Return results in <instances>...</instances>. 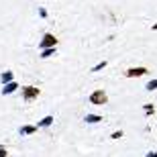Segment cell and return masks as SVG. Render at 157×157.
<instances>
[{"instance_id":"obj_13","label":"cell","mask_w":157,"mask_h":157,"mask_svg":"<svg viewBox=\"0 0 157 157\" xmlns=\"http://www.w3.org/2000/svg\"><path fill=\"white\" fill-rule=\"evenodd\" d=\"M143 110H145V114H153V112H155V106H153V104H145V106H143Z\"/></svg>"},{"instance_id":"obj_15","label":"cell","mask_w":157,"mask_h":157,"mask_svg":"<svg viewBox=\"0 0 157 157\" xmlns=\"http://www.w3.org/2000/svg\"><path fill=\"white\" fill-rule=\"evenodd\" d=\"M37 12H39V17H41V18H47V10L43 8V6H39V10H37Z\"/></svg>"},{"instance_id":"obj_16","label":"cell","mask_w":157,"mask_h":157,"mask_svg":"<svg viewBox=\"0 0 157 157\" xmlns=\"http://www.w3.org/2000/svg\"><path fill=\"white\" fill-rule=\"evenodd\" d=\"M6 155H8V151H6L4 147H0V157H6Z\"/></svg>"},{"instance_id":"obj_5","label":"cell","mask_w":157,"mask_h":157,"mask_svg":"<svg viewBox=\"0 0 157 157\" xmlns=\"http://www.w3.org/2000/svg\"><path fill=\"white\" fill-rule=\"evenodd\" d=\"M37 128L39 127H35V124H25V127H21V137H29V135H35L37 133Z\"/></svg>"},{"instance_id":"obj_2","label":"cell","mask_w":157,"mask_h":157,"mask_svg":"<svg viewBox=\"0 0 157 157\" xmlns=\"http://www.w3.org/2000/svg\"><path fill=\"white\" fill-rule=\"evenodd\" d=\"M57 45V37L53 35V33H45V35L41 37L39 41V49L43 51V49H49V47H55Z\"/></svg>"},{"instance_id":"obj_14","label":"cell","mask_w":157,"mask_h":157,"mask_svg":"<svg viewBox=\"0 0 157 157\" xmlns=\"http://www.w3.org/2000/svg\"><path fill=\"white\" fill-rule=\"evenodd\" d=\"M122 135H124V133H122V131H114V133L110 135V139H114V141H117V139H121Z\"/></svg>"},{"instance_id":"obj_4","label":"cell","mask_w":157,"mask_h":157,"mask_svg":"<svg viewBox=\"0 0 157 157\" xmlns=\"http://www.w3.org/2000/svg\"><path fill=\"white\" fill-rule=\"evenodd\" d=\"M147 74H149V70L143 67V65H139V67H128V70L124 71L127 78H141V76H147Z\"/></svg>"},{"instance_id":"obj_17","label":"cell","mask_w":157,"mask_h":157,"mask_svg":"<svg viewBox=\"0 0 157 157\" xmlns=\"http://www.w3.org/2000/svg\"><path fill=\"white\" fill-rule=\"evenodd\" d=\"M145 157H157V151H151V153H147Z\"/></svg>"},{"instance_id":"obj_7","label":"cell","mask_w":157,"mask_h":157,"mask_svg":"<svg viewBox=\"0 0 157 157\" xmlns=\"http://www.w3.org/2000/svg\"><path fill=\"white\" fill-rule=\"evenodd\" d=\"M51 124H53V117H51V114H47V117H43V118H41L39 122H37V127H39V128L51 127Z\"/></svg>"},{"instance_id":"obj_18","label":"cell","mask_w":157,"mask_h":157,"mask_svg":"<svg viewBox=\"0 0 157 157\" xmlns=\"http://www.w3.org/2000/svg\"><path fill=\"white\" fill-rule=\"evenodd\" d=\"M151 29H153V31H157V23H155V25H153V27H151Z\"/></svg>"},{"instance_id":"obj_1","label":"cell","mask_w":157,"mask_h":157,"mask_svg":"<svg viewBox=\"0 0 157 157\" xmlns=\"http://www.w3.org/2000/svg\"><path fill=\"white\" fill-rule=\"evenodd\" d=\"M88 102H90V104H94V106H102V104H106V102H108V96H106L104 90H94V92L88 96Z\"/></svg>"},{"instance_id":"obj_9","label":"cell","mask_w":157,"mask_h":157,"mask_svg":"<svg viewBox=\"0 0 157 157\" xmlns=\"http://www.w3.org/2000/svg\"><path fill=\"white\" fill-rule=\"evenodd\" d=\"M0 82H2V84L14 82V76H12V71H2V74H0Z\"/></svg>"},{"instance_id":"obj_10","label":"cell","mask_w":157,"mask_h":157,"mask_svg":"<svg viewBox=\"0 0 157 157\" xmlns=\"http://www.w3.org/2000/svg\"><path fill=\"white\" fill-rule=\"evenodd\" d=\"M51 55H55V47H49V49H43V51H41V55H39V57L47 59V57H51Z\"/></svg>"},{"instance_id":"obj_3","label":"cell","mask_w":157,"mask_h":157,"mask_svg":"<svg viewBox=\"0 0 157 157\" xmlns=\"http://www.w3.org/2000/svg\"><path fill=\"white\" fill-rule=\"evenodd\" d=\"M21 92H23V100L25 102H31V100H35L41 94V90L35 88V86H25V88H21Z\"/></svg>"},{"instance_id":"obj_11","label":"cell","mask_w":157,"mask_h":157,"mask_svg":"<svg viewBox=\"0 0 157 157\" xmlns=\"http://www.w3.org/2000/svg\"><path fill=\"white\" fill-rule=\"evenodd\" d=\"M104 67H106V61H100V63H96V65H94V67H92L90 71H92V74H96V71H102Z\"/></svg>"},{"instance_id":"obj_8","label":"cell","mask_w":157,"mask_h":157,"mask_svg":"<svg viewBox=\"0 0 157 157\" xmlns=\"http://www.w3.org/2000/svg\"><path fill=\"white\" fill-rule=\"evenodd\" d=\"M84 121H86L88 124H96V122L102 121V117H100V114H86V117H84Z\"/></svg>"},{"instance_id":"obj_12","label":"cell","mask_w":157,"mask_h":157,"mask_svg":"<svg viewBox=\"0 0 157 157\" xmlns=\"http://www.w3.org/2000/svg\"><path fill=\"white\" fill-rule=\"evenodd\" d=\"M147 90H149V92H153V90H157V78H155V80H149V82H147Z\"/></svg>"},{"instance_id":"obj_6","label":"cell","mask_w":157,"mask_h":157,"mask_svg":"<svg viewBox=\"0 0 157 157\" xmlns=\"http://www.w3.org/2000/svg\"><path fill=\"white\" fill-rule=\"evenodd\" d=\"M17 90H18V84H17V82H8V84H4V88H2V94H4V96H8V94L17 92Z\"/></svg>"}]
</instances>
